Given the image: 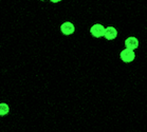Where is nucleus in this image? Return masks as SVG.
<instances>
[{"label":"nucleus","instance_id":"obj_2","mask_svg":"<svg viewBox=\"0 0 147 132\" xmlns=\"http://www.w3.org/2000/svg\"><path fill=\"white\" fill-rule=\"evenodd\" d=\"M105 30H106V29H105L102 24L96 23V24H94V26L90 29V32L94 37L100 38V37H103L104 35H105Z\"/></svg>","mask_w":147,"mask_h":132},{"label":"nucleus","instance_id":"obj_1","mask_svg":"<svg viewBox=\"0 0 147 132\" xmlns=\"http://www.w3.org/2000/svg\"><path fill=\"white\" fill-rule=\"evenodd\" d=\"M121 56V59L123 60L124 63H131L132 60L134 59V57H136V54H134V50H130V49H126L123 50L120 54Z\"/></svg>","mask_w":147,"mask_h":132},{"label":"nucleus","instance_id":"obj_7","mask_svg":"<svg viewBox=\"0 0 147 132\" xmlns=\"http://www.w3.org/2000/svg\"><path fill=\"white\" fill-rule=\"evenodd\" d=\"M51 2H53V3H57V2H59V1H61V0H50Z\"/></svg>","mask_w":147,"mask_h":132},{"label":"nucleus","instance_id":"obj_5","mask_svg":"<svg viewBox=\"0 0 147 132\" xmlns=\"http://www.w3.org/2000/svg\"><path fill=\"white\" fill-rule=\"evenodd\" d=\"M60 30L65 35H71L74 32V26L71 22H65L61 24Z\"/></svg>","mask_w":147,"mask_h":132},{"label":"nucleus","instance_id":"obj_4","mask_svg":"<svg viewBox=\"0 0 147 132\" xmlns=\"http://www.w3.org/2000/svg\"><path fill=\"white\" fill-rule=\"evenodd\" d=\"M104 36H105L106 39L112 40L117 36V31L114 29L113 26H108V28H106V30H105V35Z\"/></svg>","mask_w":147,"mask_h":132},{"label":"nucleus","instance_id":"obj_6","mask_svg":"<svg viewBox=\"0 0 147 132\" xmlns=\"http://www.w3.org/2000/svg\"><path fill=\"white\" fill-rule=\"evenodd\" d=\"M9 110L10 109H9V106L7 104H4V102L0 104V115H5V114H7Z\"/></svg>","mask_w":147,"mask_h":132},{"label":"nucleus","instance_id":"obj_3","mask_svg":"<svg viewBox=\"0 0 147 132\" xmlns=\"http://www.w3.org/2000/svg\"><path fill=\"white\" fill-rule=\"evenodd\" d=\"M125 46H126L127 49H130V50L137 49L138 46H139V40L134 36L128 37L127 39L125 40Z\"/></svg>","mask_w":147,"mask_h":132}]
</instances>
